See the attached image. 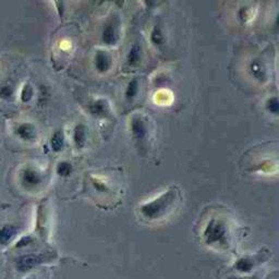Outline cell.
<instances>
[{"instance_id": "6da1fadb", "label": "cell", "mask_w": 279, "mask_h": 279, "mask_svg": "<svg viewBox=\"0 0 279 279\" xmlns=\"http://www.w3.org/2000/svg\"><path fill=\"white\" fill-rule=\"evenodd\" d=\"M181 194L176 187H171L157 198L140 207V213L147 222H160L174 213L180 204Z\"/></svg>"}, {"instance_id": "7a4b0ae2", "label": "cell", "mask_w": 279, "mask_h": 279, "mask_svg": "<svg viewBox=\"0 0 279 279\" xmlns=\"http://www.w3.org/2000/svg\"><path fill=\"white\" fill-rule=\"evenodd\" d=\"M101 42L105 46L115 47L121 40V21L118 17H112L107 20L103 31H101Z\"/></svg>"}, {"instance_id": "3957f363", "label": "cell", "mask_w": 279, "mask_h": 279, "mask_svg": "<svg viewBox=\"0 0 279 279\" xmlns=\"http://www.w3.org/2000/svg\"><path fill=\"white\" fill-rule=\"evenodd\" d=\"M227 228L225 225L216 221V219H213V221L209 223L205 230V237L208 242H223L227 237Z\"/></svg>"}, {"instance_id": "277c9868", "label": "cell", "mask_w": 279, "mask_h": 279, "mask_svg": "<svg viewBox=\"0 0 279 279\" xmlns=\"http://www.w3.org/2000/svg\"><path fill=\"white\" fill-rule=\"evenodd\" d=\"M130 127L133 138L140 143L143 140H146L148 134V123L145 117L142 115H134L130 120Z\"/></svg>"}, {"instance_id": "5b68a950", "label": "cell", "mask_w": 279, "mask_h": 279, "mask_svg": "<svg viewBox=\"0 0 279 279\" xmlns=\"http://www.w3.org/2000/svg\"><path fill=\"white\" fill-rule=\"evenodd\" d=\"M46 261V256L44 254H25L20 256L17 260V270L21 273H26L31 270H33L34 267L41 265L42 263H44Z\"/></svg>"}, {"instance_id": "8992f818", "label": "cell", "mask_w": 279, "mask_h": 279, "mask_svg": "<svg viewBox=\"0 0 279 279\" xmlns=\"http://www.w3.org/2000/svg\"><path fill=\"white\" fill-rule=\"evenodd\" d=\"M112 64H114V60H112V57L108 51L104 49L96 51L94 57V66L95 69L97 70V72L107 73L111 69Z\"/></svg>"}, {"instance_id": "52a82bcc", "label": "cell", "mask_w": 279, "mask_h": 279, "mask_svg": "<svg viewBox=\"0 0 279 279\" xmlns=\"http://www.w3.org/2000/svg\"><path fill=\"white\" fill-rule=\"evenodd\" d=\"M42 176L33 168H25L22 171V184L26 187H35L42 184Z\"/></svg>"}, {"instance_id": "ba28073f", "label": "cell", "mask_w": 279, "mask_h": 279, "mask_svg": "<svg viewBox=\"0 0 279 279\" xmlns=\"http://www.w3.org/2000/svg\"><path fill=\"white\" fill-rule=\"evenodd\" d=\"M90 111L95 117H107L110 112V107L106 99L97 98L90 105Z\"/></svg>"}, {"instance_id": "9c48e42d", "label": "cell", "mask_w": 279, "mask_h": 279, "mask_svg": "<svg viewBox=\"0 0 279 279\" xmlns=\"http://www.w3.org/2000/svg\"><path fill=\"white\" fill-rule=\"evenodd\" d=\"M142 47L141 45H139L138 43L133 44L132 47L129 49L128 55H127V59H126V63L129 68H133L137 67L140 64V62L142 61Z\"/></svg>"}, {"instance_id": "30bf717a", "label": "cell", "mask_w": 279, "mask_h": 279, "mask_svg": "<svg viewBox=\"0 0 279 279\" xmlns=\"http://www.w3.org/2000/svg\"><path fill=\"white\" fill-rule=\"evenodd\" d=\"M17 134L24 141H32L36 137L35 127L31 125V123H22V125L18 127Z\"/></svg>"}, {"instance_id": "8fae6325", "label": "cell", "mask_w": 279, "mask_h": 279, "mask_svg": "<svg viewBox=\"0 0 279 279\" xmlns=\"http://www.w3.org/2000/svg\"><path fill=\"white\" fill-rule=\"evenodd\" d=\"M17 233V228L12 225H6L0 229V244H8Z\"/></svg>"}, {"instance_id": "7c38bea8", "label": "cell", "mask_w": 279, "mask_h": 279, "mask_svg": "<svg viewBox=\"0 0 279 279\" xmlns=\"http://www.w3.org/2000/svg\"><path fill=\"white\" fill-rule=\"evenodd\" d=\"M139 89H140V82L138 79H132L130 82L128 83L127 85V89H126V99L128 101H132L134 98L137 97V95L139 93Z\"/></svg>"}, {"instance_id": "4fadbf2b", "label": "cell", "mask_w": 279, "mask_h": 279, "mask_svg": "<svg viewBox=\"0 0 279 279\" xmlns=\"http://www.w3.org/2000/svg\"><path fill=\"white\" fill-rule=\"evenodd\" d=\"M73 139L74 142H76L78 147H83L85 140H87V129L83 125H78L76 128H74V132H73Z\"/></svg>"}, {"instance_id": "5bb4252c", "label": "cell", "mask_w": 279, "mask_h": 279, "mask_svg": "<svg viewBox=\"0 0 279 279\" xmlns=\"http://www.w3.org/2000/svg\"><path fill=\"white\" fill-rule=\"evenodd\" d=\"M151 42L154 46L162 47L165 45V35L159 25H155L151 32Z\"/></svg>"}, {"instance_id": "9a60e30c", "label": "cell", "mask_w": 279, "mask_h": 279, "mask_svg": "<svg viewBox=\"0 0 279 279\" xmlns=\"http://www.w3.org/2000/svg\"><path fill=\"white\" fill-rule=\"evenodd\" d=\"M63 143H64V139H63V134L61 131H57L55 134H53L50 141V145L53 152H60L61 149L63 148Z\"/></svg>"}, {"instance_id": "2e32d148", "label": "cell", "mask_w": 279, "mask_h": 279, "mask_svg": "<svg viewBox=\"0 0 279 279\" xmlns=\"http://www.w3.org/2000/svg\"><path fill=\"white\" fill-rule=\"evenodd\" d=\"M251 72L252 76H253L256 80H264L266 78V71L264 68L262 67V64L259 62H252L251 64Z\"/></svg>"}, {"instance_id": "e0dca14e", "label": "cell", "mask_w": 279, "mask_h": 279, "mask_svg": "<svg viewBox=\"0 0 279 279\" xmlns=\"http://www.w3.org/2000/svg\"><path fill=\"white\" fill-rule=\"evenodd\" d=\"M235 267H237V270L241 273H248L252 270V267H253V263L248 259H241L237 262Z\"/></svg>"}, {"instance_id": "ac0fdd59", "label": "cell", "mask_w": 279, "mask_h": 279, "mask_svg": "<svg viewBox=\"0 0 279 279\" xmlns=\"http://www.w3.org/2000/svg\"><path fill=\"white\" fill-rule=\"evenodd\" d=\"M266 109L271 112L273 115H277L279 111V104H278V98L276 96L274 97L268 98L266 101Z\"/></svg>"}, {"instance_id": "d6986e66", "label": "cell", "mask_w": 279, "mask_h": 279, "mask_svg": "<svg viewBox=\"0 0 279 279\" xmlns=\"http://www.w3.org/2000/svg\"><path fill=\"white\" fill-rule=\"evenodd\" d=\"M71 171H72V166L67 162H61L57 167V173L61 177H68L70 174H71Z\"/></svg>"}, {"instance_id": "ffe728a7", "label": "cell", "mask_w": 279, "mask_h": 279, "mask_svg": "<svg viewBox=\"0 0 279 279\" xmlns=\"http://www.w3.org/2000/svg\"><path fill=\"white\" fill-rule=\"evenodd\" d=\"M32 97H33V89H32L30 85H25L22 92H21V99H22L24 103H28Z\"/></svg>"}, {"instance_id": "44dd1931", "label": "cell", "mask_w": 279, "mask_h": 279, "mask_svg": "<svg viewBox=\"0 0 279 279\" xmlns=\"http://www.w3.org/2000/svg\"><path fill=\"white\" fill-rule=\"evenodd\" d=\"M53 3H55V7L57 12L59 14V17H63V13H64V0H52Z\"/></svg>"}, {"instance_id": "7402d4cb", "label": "cell", "mask_w": 279, "mask_h": 279, "mask_svg": "<svg viewBox=\"0 0 279 279\" xmlns=\"http://www.w3.org/2000/svg\"><path fill=\"white\" fill-rule=\"evenodd\" d=\"M12 94V91L8 87H3L0 89V97L1 98H9Z\"/></svg>"}, {"instance_id": "603a6c76", "label": "cell", "mask_w": 279, "mask_h": 279, "mask_svg": "<svg viewBox=\"0 0 279 279\" xmlns=\"http://www.w3.org/2000/svg\"><path fill=\"white\" fill-rule=\"evenodd\" d=\"M31 242H32V238L31 237H23L22 239L18 241L17 248H23V246H26L28 244H30Z\"/></svg>"}, {"instance_id": "cb8c5ba5", "label": "cell", "mask_w": 279, "mask_h": 279, "mask_svg": "<svg viewBox=\"0 0 279 279\" xmlns=\"http://www.w3.org/2000/svg\"><path fill=\"white\" fill-rule=\"evenodd\" d=\"M142 2L147 10H152L156 4V0H142Z\"/></svg>"}, {"instance_id": "d4e9b609", "label": "cell", "mask_w": 279, "mask_h": 279, "mask_svg": "<svg viewBox=\"0 0 279 279\" xmlns=\"http://www.w3.org/2000/svg\"><path fill=\"white\" fill-rule=\"evenodd\" d=\"M230 279H242V278H239V277H232Z\"/></svg>"}]
</instances>
